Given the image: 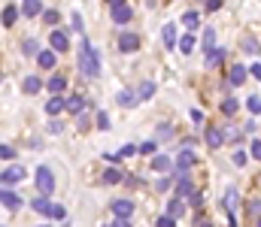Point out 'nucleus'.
Segmentation results:
<instances>
[{
    "label": "nucleus",
    "mask_w": 261,
    "mask_h": 227,
    "mask_svg": "<svg viewBox=\"0 0 261 227\" xmlns=\"http://www.w3.org/2000/svg\"><path fill=\"white\" fill-rule=\"evenodd\" d=\"M79 70H82V76H88V79L100 76V58H97L91 40H85V36H82V43H79Z\"/></svg>",
    "instance_id": "obj_1"
},
{
    "label": "nucleus",
    "mask_w": 261,
    "mask_h": 227,
    "mask_svg": "<svg viewBox=\"0 0 261 227\" xmlns=\"http://www.w3.org/2000/svg\"><path fill=\"white\" fill-rule=\"evenodd\" d=\"M33 179H36V188H40V194L49 197V194L55 191V176H52V170H49L46 164H43V167H36V176H33Z\"/></svg>",
    "instance_id": "obj_2"
},
{
    "label": "nucleus",
    "mask_w": 261,
    "mask_h": 227,
    "mask_svg": "<svg viewBox=\"0 0 261 227\" xmlns=\"http://www.w3.org/2000/svg\"><path fill=\"white\" fill-rule=\"evenodd\" d=\"M109 209H113L116 218H131L134 215V203L131 200H113V203H109Z\"/></svg>",
    "instance_id": "obj_3"
},
{
    "label": "nucleus",
    "mask_w": 261,
    "mask_h": 227,
    "mask_svg": "<svg viewBox=\"0 0 261 227\" xmlns=\"http://www.w3.org/2000/svg\"><path fill=\"white\" fill-rule=\"evenodd\" d=\"M195 194V182L189 179V176H179V182H176V197H182V200H189Z\"/></svg>",
    "instance_id": "obj_4"
},
{
    "label": "nucleus",
    "mask_w": 261,
    "mask_h": 227,
    "mask_svg": "<svg viewBox=\"0 0 261 227\" xmlns=\"http://www.w3.org/2000/svg\"><path fill=\"white\" fill-rule=\"evenodd\" d=\"M204 139H207V145H210V148H219L222 142H225V130H222V127H213V124H210V127H207V136H204Z\"/></svg>",
    "instance_id": "obj_5"
},
{
    "label": "nucleus",
    "mask_w": 261,
    "mask_h": 227,
    "mask_svg": "<svg viewBox=\"0 0 261 227\" xmlns=\"http://www.w3.org/2000/svg\"><path fill=\"white\" fill-rule=\"evenodd\" d=\"M21 179H24V170H21L18 164L6 167V170H3V176H0V182H3V185H12V182H21Z\"/></svg>",
    "instance_id": "obj_6"
},
{
    "label": "nucleus",
    "mask_w": 261,
    "mask_h": 227,
    "mask_svg": "<svg viewBox=\"0 0 261 227\" xmlns=\"http://www.w3.org/2000/svg\"><path fill=\"white\" fill-rule=\"evenodd\" d=\"M119 49L122 52H137L140 49V36L137 33H122L119 36Z\"/></svg>",
    "instance_id": "obj_7"
},
{
    "label": "nucleus",
    "mask_w": 261,
    "mask_h": 227,
    "mask_svg": "<svg viewBox=\"0 0 261 227\" xmlns=\"http://www.w3.org/2000/svg\"><path fill=\"white\" fill-rule=\"evenodd\" d=\"M198 164V158H195V151L192 148H185V151H179V158H176V170L182 173V170H189V167H195Z\"/></svg>",
    "instance_id": "obj_8"
},
{
    "label": "nucleus",
    "mask_w": 261,
    "mask_h": 227,
    "mask_svg": "<svg viewBox=\"0 0 261 227\" xmlns=\"http://www.w3.org/2000/svg\"><path fill=\"white\" fill-rule=\"evenodd\" d=\"M225 58H228L225 49H210L207 58H204V64H207V67H222V64H225Z\"/></svg>",
    "instance_id": "obj_9"
},
{
    "label": "nucleus",
    "mask_w": 261,
    "mask_h": 227,
    "mask_svg": "<svg viewBox=\"0 0 261 227\" xmlns=\"http://www.w3.org/2000/svg\"><path fill=\"white\" fill-rule=\"evenodd\" d=\"M49 43H52L55 52H67V49H70V40H67V33H64V30H55V33L49 36Z\"/></svg>",
    "instance_id": "obj_10"
},
{
    "label": "nucleus",
    "mask_w": 261,
    "mask_h": 227,
    "mask_svg": "<svg viewBox=\"0 0 261 227\" xmlns=\"http://www.w3.org/2000/svg\"><path fill=\"white\" fill-rule=\"evenodd\" d=\"M131 18H134V12H131V6H128V3L113 6V21H116V24H128Z\"/></svg>",
    "instance_id": "obj_11"
},
{
    "label": "nucleus",
    "mask_w": 261,
    "mask_h": 227,
    "mask_svg": "<svg viewBox=\"0 0 261 227\" xmlns=\"http://www.w3.org/2000/svg\"><path fill=\"white\" fill-rule=\"evenodd\" d=\"M64 109H67V100H64L61 94H55V97H52V100L46 103V112H49V115H52V118H55V115H61V112H64Z\"/></svg>",
    "instance_id": "obj_12"
},
{
    "label": "nucleus",
    "mask_w": 261,
    "mask_h": 227,
    "mask_svg": "<svg viewBox=\"0 0 261 227\" xmlns=\"http://www.w3.org/2000/svg\"><path fill=\"white\" fill-rule=\"evenodd\" d=\"M228 82H231V85H243V82H246V67H243V64H231Z\"/></svg>",
    "instance_id": "obj_13"
},
{
    "label": "nucleus",
    "mask_w": 261,
    "mask_h": 227,
    "mask_svg": "<svg viewBox=\"0 0 261 227\" xmlns=\"http://www.w3.org/2000/svg\"><path fill=\"white\" fill-rule=\"evenodd\" d=\"M21 91H24V94H36V91H43V79H40V76H27V79L21 82Z\"/></svg>",
    "instance_id": "obj_14"
},
{
    "label": "nucleus",
    "mask_w": 261,
    "mask_h": 227,
    "mask_svg": "<svg viewBox=\"0 0 261 227\" xmlns=\"http://www.w3.org/2000/svg\"><path fill=\"white\" fill-rule=\"evenodd\" d=\"M161 43H164V49H176V27H173V24H164Z\"/></svg>",
    "instance_id": "obj_15"
},
{
    "label": "nucleus",
    "mask_w": 261,
    "mask_h": 227,
    "mask_svg": "<svg viewBox=\"0 0 261 227\" xmlns=\"http://www.w3.org/2000/svg\"><path fill=\"white\" fill-rule=\"evenodd\" d=\"M237 200H240V197H237V188H228V191H225V212H228V215L237 212Z\"/></svg>",
    "instance_id": "obj_16"
},
{
    "label": "nucleus",
    "mask_w": 261,
    "mask_h": 227,
    "mask_svg": "<svg viewBox=\"0 0 261 227\" xmlns=\"http://www.w3.org/2000/svg\"><path fill=\"white\" fill-rule=\"evenodd\" d=\"M0 200H3V209H9V212H15L21 206V197L12 194V191H3V197H0Z\"/></svg>",
    "instance_id": "obj_17"
},
{
    "label": "nucleus",
    "mask_w": 261,
    "mask_h": 227,
    "mask_svg": "<svg viewBox=\"0 0 261 227\" xmlns=\"http://www.w3.org/2000/svg\"><path fill=\"white\" fill-rule=\"evenodd\" d=\"M82 109H85V100H82L79 94H73V97H67V112H73V115H79Z\"/></svg>",
    "instance_id": "obj_18"
},
{
    "label": "nucleus",
    "mask_w": 261,
    "mask_h": 227,
    "mask_svg": "<svg viewBox=\"0 0 261 227\" xmlns=\"http://www.w3.org/2000/svg\"><path fill=\"white\" fill-rule=\"evenodd\" d=\"M36 64H40L43 70H55V49L52 52H40L36 55Z\"/></svg>",
    "instance_id": "obj_19"
},
{
    "label": "nucleus",
    "mask_w": 261,
    "mask_h": 227,
    "mask_svg": "<svg viewBox=\"0 0 261 227\" xmlns=\"http://www.w3.org/2000/svg\"><path fill=\"white\" fill-rule=\"evenodd\" d=\"M149 167H152L155 173H167V170H170V158H164V155H155L152 161H149Z\"/></svg>",
    "instance_id": "obj_20"
},
{
    "label": "nucleus",
    "mask_w": 261,
    "mask_h": 227,
    "mask_svg": "<svg viewBox=\"0 0 261 227\" xmlns=\"http://www.w3.org/2000/svg\"><path fill=\"white\" fill-rule=\"evenodd\" d=\"M24 15H30V18L43 15V3L40 0H24Z\"/></svg>",
    "instance_id": "obj_21"
},
{
    "label": "nucleus",
    "mask_w": 261,
    "mask_h": 227,
    "mask_svg": "<svg viewBox=\"0 0 261 227\" xmlns=\"http://www.w3.org/2000/svg\"><path fill=\"white\" fill-rule=\"evenodd\" d=\"M15 18H18V6H3V27H12L15 24Z\"/></svg>",
    "instance_id": "obj_22"
},
{
    "label": "nucleus",
    "mask_w": 261,
    "mask_h": 227,
    "mask_svg": "<svg viewBox=\"0 0 261 227\" xmlns=\"http://www.w3.org/2000/svg\"><path fill=\"white\" fill-rule=\"evenodd\" d=\"M182 212H185V200H182V197H173V200H170V206H167V215L179 218Z\"/></svg>",
    "instance_id": "obj_23"
},
{
    "label": "nucleus",
    "mask_w": 261,
    "mask_h": 227,
    "mask_svg": "<svg viewBox=\"0 0 261 227\" xmlns=\"http://www.w3.org/2000/svg\"><path fill=\"white\" fill-rule=\"evenodd\" d=\"M64 88H67V79H64V76H58V73H55L52 79H49V91H52V94H61Z\"/></svg>",
    "instance_id": "obj_24"
},
{
    "label": "nucleus",
    "mask_w": 261,
    "mask_h": 227,
    "mask_svg": "<svg viewBox=\"0 0 261 227\" xmlns=\"http://www.w3.org/2000/svg\"><path fill=\"white\" fill-rule=\"evenodd\" d=\"M137 94H140V100H149V97H152L155 94V82H140V88H137Z\"/></svg>",
    "instance_id": "obj_25"
},
{
    "label": "nucleus",
    "mask_w": 261,
    "mask_h": 227,
    "mask_svg": "<svg viewBox=\"0 0 261 227\" xmlns=\"http://www.w3.org/2000/svg\"><path fill=\"white\" fill-rule=\"evenodd\" d=\"M36 212H43V215H49V209H52V203L46 200V194H40V197H33V203H30Z\"/></svg>",
    "instance_id": "obj_26"
},
{
    "label": "nucleus",
    "mask_w": 261,
    "mask_h": 227,
    "mask_svg": "<svg viewBox=\"0 0 261 227\" xmlns=\"http://www.w3.org/2000/svg\"><path fill=\"white\" fill-rule=\"evenodd\" d=\"M122 179H125V176H122L119 170H113V167H109V170L103 173V185H119Z\"/></svg>",
    "instance_id": "obj_27"
},
{
    "label": "nucleus",
    "mask_w": 261,
    "mask_h": 227,
    "mask_svg": "<svg viewBox=\"0 0 261 227\" xmlns=\"http://www.w3.org/2000/svg\"><path fill=\"white\" fill-rule=\"evenodd\" d=\"M179 49H182V55H189L195 49V33H185L182 40H179Z\"/></svg>",
    "instance_id": "obj_28"
},
{
    "label": "nucleus",
    "mask_w": 261,
    "mask_h": 227,
    "mask_svg": "<svg viewBox=\"0 0 261 227\" xmlns=\"http://www.w3.org/2000/svg\"><path fill=\"white\" fill-rule=\"evenodd\" d=\"M140 100V94H131V91H119V103L122 106H134Z\"/></svg>",
    "instance_id": "obj_29"
},
{
    "label": "nucleus",
    "mask_w": 261,
    "mask_h": 227,
    "mask_svg": "<svg viewBox=\"0 0 261 227\" xmlns=\"http://www.w3.org/2000/svg\"><path fill=\"white\" fill-rule=\"evenodd\" d=\"M182 21H185V27H189V30H195V27L201 24V18H198V12H185V15H182Z\"/></svg>",
    "instance_id": "obj_30"
},
{
    "label": "nucleus",
    "mask_w": 261,
    "mask_h": 227,
    "mask_svg": "<svg viewBox=\"0 0 261 227\" xmlns=\"http://www.w3.org/2000/svg\"><path fill=\"white\" fill-rule=\"evenodd\" d=\"M237 106H240V103H237V100L231 97V100H225V103H222V112H225V115L231 118V115H234V112H237Z\"/></svg>",
    "instance_id": "obj_31"
},
{
    "label": "nucleus",
    "mask_w": 261,
    "mask_h": 227,
    "mask_svg": "<svg viewBox=\"0 0 261 227\" xmlns=\"http://www.w3.org/2000/svg\"><path fill=\"white\" fill-rule=\"evenodd\" d=\"M204 49L210 52V49H216V30L213 27H207V36H204Z\"/></svg>",
    "instance_id": "obj_32"
},
{
    "label": "nucleus",
    "mask_w": 261,
    "mask_h": 227,
    "mask_svg": "<svg viewBox=\"0 0 261 227\" xmlns=\"http://www.w3.org/2000/svg\"><path fill=\"white\" fill-rule=\"evenodd\" d=\"M49 215H52V218H58V221H61V218H67V209H64V206H61V203H52V209H49Z\"/></svg>",
    "instance_id": "obj_33"
},
{
    "label": "nucleus",
    "mask_w": 261,
    "mask_h": 227,
    "mask_svg": "<svg viewBox=\"0 0 261 227\" xmlns=\"http://www.w3.org/2000/svg\"><path fill=\"white\" fill-rule=\"evenodd\" d=\"M155 227H176V218H173V215H158Z\"/></svg>",
    "instance_id": "obj_34"
},
{
    "label": "nucleus",
    "mask_w": 261,
    "mask_h": 227,
    "mask_svg": "<svg viewBox=\"0 0 261 227\" xmlns=\"http://www.w3.org/2000/svg\"><path fill=\"white\" fill-rule=\"evenodd\" d=\"M246 106H249V112L261 115V97H249V100H246Z\"/></svg>",
    "instance_id": "obj_35"
},
{
    "label": "nucleus",
    "mask_w": 261,
    "mask_h": 227,
    "mask_svg": "<svg viewBox=\"0 0 261 227\" xmlns=\"http://www.w3.org/2000/svg\"><path fill=\"white\" fill-rule=\"evenodd\" d=\"M0 158H3V161H15V151H12V145H0Z\"/></svg>",
    "instance_id": "obj_36"
},
{
    "label": "nucleus",
    "mask_w": 261,
    "mask_h": 227,
    "mask_svg": "<svg viewBox=\"0 0 261 227\" xmlns=\"http://www.w3.org/2000/svg\"><path fill=\"white\" fill-rule=\"evenodd\" d=\"M21 52H24V55H40V52H36V43H33V40H24V43H21Z\"/></svg>",
    "instance_id": "obj_37"
},
{
    "label": "nucleus",
    "mask_w": 261,
    "mask_h": 227,
    "mask_svg": "<svg viewBox=\"0 0 261 227\" xmlns=\"http://www.w3.org/2000/svg\"><path fill=\"white\" fill-rule=\"evenodd\" d=\"M97 127L100 130H109V115H106V112H97Z\"/></svg>",
    "instance_id": "obj_38"
},
{
    "label": "nucleus",
    "mask_w": 261,
    "mask_h": 227,
    "mask_svg": "<svg viewBox=\"0 0 261 227\" xmlns=\"http://www.w3.org/2000/svg\"><path fill=\"white\" fill-rule=\"evenodd\" d=\"M70 24H73V30H76V33H82V18H79V12L70 15Z\"/></svg>",
    "instance_id": "obj_39"
},
{
    "label": "nucleus",
    "mask_w": 261,
    "mask_h": 227,
    "mask_svg": "<svg viewBox=\"0 0 261 227\" xmlns=\"http://www.w3.org/2000/svg\"><path fill=\"white\" fill-rule=\"evenodd\" d=\"M43 18H46L49 24H58V18H61V12H55V9H46V12H43Z\"/></svg>",
    "instance_id": "obj_40"
},
{
    "label": "nucleus",
    "mask_w": 261,
    "mask_h": 227,
    "mask_svg": "<svg viewBox=\"0 0 261 227\" xmlns=\"http://www.w3.org/2000/svg\"><path fill=\"white\" fill-rule=\"evenodd\" d=\"M170 133H173L170 124H161V127H158V139H170Z\"/></svg>",
    "instance_id": "obj_41"
},
{
    "label": "nucleus",
    "mask_w": 261,
    "mask_h": 227,
    "mask_svg": "<svg viewBox=\"0 0 261 227\" xmlns=\"http://www.w3.org/2000/svg\"><path fill=\"white\" fill-rule=\"evenodd\" d=\"M249 215H252V221H255V215H261V200H252L249 203Z\"/></svg>",
    "instance_id": "obj_42"
},
{
    "label": "nucleus",
    "mask_w": 261,
    "mask_h": 227,
    "mask_svg": "<svg viewBox=\"0 0 261 227\" xmlns=\"http://www.w3.org/2000/svg\"><path fill=\"white\" fill-rule=\"evenodd\" d=\"M252 158L261 161V139H252Z\"/></svg>",
    "instance_id": "obj_43"
},
{
    "label": "nucleus",
    "mask_w": 261,
    "mask_h": 227,
    "mask_svg": "<svg viewBox=\"0 0 261 227\" xmlns=\"http://www.w3.org/2000/svg\"><path fill=\"white\" fill-rule=\"evenodd\" d=\"M76 124H79V130H88V115H85V112L76 115Z\"/></svg>",
    "instance_id": "obj_44"
},
{
    "label": "nucleus",
    "mask_w": 261,
    "mask_h": 227,
    "mask_svg": "<svg viewBox=\"0 0 261 227\" xmlns=\"http://www.w3.org/2000/svg\"><path fill=\"white\" fill-rule=\"evenodd\" d=\"M189 200H192V206H195V209H198V206H201V203H204V194H201V191H195V194H192V197H189Z\"/></svg>",
    "instance_id": "obj_45"
},
{
    "label": "nucleus",
    "mask_w": 261,
    "mask_h": 227,
    "mask_svg": "<svg viewBox=\"0 0 261 227\" xmlns=\"http://www.w3.org/2000/svg\"><path fill=\"white\" fill-rule=\"evenodd\" d=\"M140 151H143V155H152V151H155V142H143Z\"/></svg>",
    "instance_id": "obj_46"
},
{
    "label": "nucleus",
    "mask_w": 261,
    "mask_h": 227,
    "mask_svg": "<svg viewBox=\"0 0 261 227\" xmlns=\"http://www.w3.org/2000/svg\"><path fill=\"white\" fill-rule=\"evenodd\" d=\"M134 151H140V148H134V145H125V148L119 151V155H122V158H131V155H134Z\"/></svg>",
    "instance_id": "obj_47"
},
{
    "label": "nucleus",
    "mask_w": 261,
    "mask_h": 227,
    "mask_svg": "<svg viewBox=\"0 0 261 227\" xmlns=\"http://www.w3.org/2000/svg\"><path fill=\"white\" fill-rule=\"evenodd\" d=\"M222 6V0H207V12H216Z\"/></svg>",
    "instance_id": "obj_48"
},
{
    "label": "nucleus",
    "mask_w": 261,
    "mask_h": 227,
    "mask_svg": "<svg viewBox=\"0 0 261 227\" xmlns=\"http://www.w3.org/2000/svg\"><path fill=\"white\" fill-rule=\"evenodd\" d=\"M234 164L237 167H246V155H243V151H237V155H234Z\"/></svg>",
    "instance_id": "obj_49"
},
{
    "label": "nucleus",
    "mask_w": 261,
    "mask_h": 227,
    "mask_svg": "<svg viewBox=\"0 0 261 227\" xmlns=\"http://www.w3.org/2000/svg\"><path fill=\"white\" fill-rule=\"evenodd\" d=\"M249 73L255 76V79H261V64H252V67H249Z\"/></svg>",
    "instance_id": "obj_50"
},
{
    "label": "nucleus",
    "mask_w": 261,
    "mask_h": 227,
    "mask_svg": "<svg viewBox=\"0 0 261 227\" xmlns=\"http://www.w3.org/2000/svg\"><path fill=\"white\" fill-rule=\"evenodd\" d=\"M109 227H131V224H128V218H116V221L109 224Z\"/></svg>",
    "instance_id": "obj_51"
},
{
    "label": "nucleus",
    "mask_w": 261,
    "mask_h": 227,
    "mask_svg": "<svg viewBox=\"0 0 261 227\" xmlns=\"http://www.w3.org/2000/svg\"><path fill=\"white\" fill-rule=\"evenodd\" d=\"M243 49H246V52H258V43H252V40H246V43H243Z\"/></svg>",
    "instance_id": "obj_52"
},
{
    "label": "nucleus",
    "mask_w": 261,
    "mask_h": 227,
    "mask_svg": "<svg viewBox=\"0 0 261 227\" xmlns=\"http://www.w3.org/2000/svg\"><path fill=\"white\" fill-rule=\"evenodd\" d=\"M192 121H204V112L201 109H192Z\"/></svg>",
    "instance_id": "obj_53"
},
{
    "label": "nucleus",
    "mask_w": 261,
    "mask_h": 227,
    "mask_svg": "<svg viewBox=\"0 0 261 227\" xmlns=\"http://www.w3.org/2000/svg\"><path fill=\"white\" fill-rule=\"evenodd\" d=\"M170 185H173L170 179H161V182H158V191H167V188H170Z\"/></svg>",
    "instance_id": "obj_54"
},
{
    "label": "nucleus",
    "mask_w": 261,
    "mask_h": 227,
    "mask_svg": "<svg viewBox=\"0 0 261 227\" xmlns=\"http://www.w3.org/2000/svg\"><path fill=\"white\" fill-rule=\"evenodd\" d=\"M198 227H213V224H210L207 218H198Z\"/></svg>",
    "instance_id": "obj_55"
},
{
    "label": "nucleus",
    "mask_w": 261,
    "mask_h": 227,
    "mask_svg": "<svg viewBox=\"0 0 261 227\" xmlns=\"http://www.w3.org/2000/svg\"><path fill=\"white\" fill-rule=\"evenodd\" d=\"M106 3H109V6H122V3H125V0H106Z\"/></svg>",
    "instance_id": "obj_56"
},
{
    "label": "nucleus",
    "mask_w": 261,
    "mask_h": 227,
    "mask_svg": "<svg viewBox=\"0 0 261 227\" xmlns=\"http://www.w3.org/2000/svg\"><path fill=\"white\" fill-rule=\"evenodd\" d=\"M258 227H261V215H258Z\"/></svg>",
    "instance_id": "obj_57"
},
{
    "label": "nucleus",
    "mask_w": 261,
    "mask_h": 227,
    "mask_svg": "<svg viewBox=\"0 0 261 227\" xmlns=\"http://www.w3.org/2000/svg\"><path fill=\"white\" fill-rule=\"evenodd\" d=\"M46 227H49V224H46Z\"/></svg>",
    "instance_id": "obj_58"
}]
</instances>
